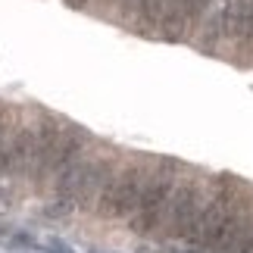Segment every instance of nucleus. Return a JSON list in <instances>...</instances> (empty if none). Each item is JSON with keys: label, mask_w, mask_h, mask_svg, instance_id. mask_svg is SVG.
<instances>
[{"label": "nucleus", "mask_w": 253, "mask_h": 253, "mask_svg": "<svg viewBox=\"0 0 253 253\" xmlns=\"http://www.w3.org/2000/svg\"><path fill=\"white\" fill-rule=\"evenodd\" d=\"M113 181V163L110 160H79L69 169L56 175V194L63 200H72L75 207H94Z\"/></svg>", "instance_id": "1"}, {"label": "nucleus", "mask_w": 253, "mask_h": 253, "mask_svg": "<svg viewBox=\"0 0 253 253\" xmlns=\"http://www.w3.org/2000/svg\"><path fill=\"white\" fill-rule=\"evenodd\" d=\"M238 200H241V184L235 178H228V175L219 178L216 191H212V197H207L197 225H194L191 238H188L191 244H197L200 250H212V247H216V241H219L222 231H225L231 212H235V207H238Z\"/></svg>", "instance_id": "2"}, {"label": "nucleus", "mask_w": 253, "mask_h": 253, "mask_svg": "<svg viewBox=\"0 0 253 253\" xmlns=\"http://www.w3.org/2000/svg\"><path fill=\"white\" fill-rule=\"evenodd\" d=\"M172 191H175V166L172 163H160L157 169H150L144 194H141V203H138V210H134V216L128 219L134 235H153V231L160 228Z\"/></svg>", "instance_id": "3"}, {"label": "nucleus", "mask_w": 253, "mask_h": 253, "mask_svg": "<svg viewBox=\"0 0 253 253\" xmlns=\"http://www.w3.org/2000/svg\"><path fill=\"white\" fill-rule=\"evenodd\" d=\"M147 175H150V169H144L141 163H131L119 175H113V181L106 184V191L97 200V212L103 219H131L141 203Z\"/></svg>", "instance_id": "4"}, {"label": "nucleus", "mask_w": 253, "mask_h": 253, "mask_svg": "<svg viewBox=\"0 0 253 253\" xmlns=\"http://www.w3.org/2000/svg\"><path fill=\"white\" fill-rule=\"evenodd\" d=\"M203 203H207V197H203L200 181L175 184V191L169 197V207H166V216L160 222V228L166 231V238H191V231L200 219Z\"/></svg>", "instance_id": "5"}, {"label": "nucleus", "mask_w": 253, "mask_h": 253, "mask_svg": "<svg viewBox=\"0 0 253 253\" xmlns=\"http://www.w3.org/2000/svg\"><path fill=\"white\" fill-rule=\"evenodd\" d=\"M63 141H66V125L53 116H44V122L38 125V160L32 172L35 184H47L50 178H56L63 160Z\"/></svg>", "instance_id": "6"}, {"label": "nucleus", "mask_w": 253, "mask_h": 253, "mask_svg": "<svg viewBox=\"0 0 253 253\" xmlns=\"http://www.w3.org/2000/svg\"><path fill=\"white\" fill-rule=\"evenodd\" d=\"M250 238H253V200L247 197V194H241L238 207H235V212H231L225 231L219 235L212 253H241L247 247Z\"/></svg>", "instance_id": "7"}, {"label": "nucleus", "mask_w": 253, "mask_h": 253, "mask_svg": "<svg viewBox=\"0 0 253 253\" xmlns=\"http://www.w3.org/2000/svg\"><path fill=\"white\" fill-rule=\"evenodd\" d=\"M9 157H13V175H28L35 172V160H38V128L32 125H19L9 138Z\"/></svg>", "instance_id": "8"}, {"label": "nucleus", "mask_w": 253, "mask_h": 253, "mask_svg": "<svg viewBox=\"0 0 253 253\" xmlns=\"http://www.w3.org/2000/svg\"><path fill=\"white\" fill-rule=\"evenodd\" d=\"M247 22V0H228L222 9V32L228 38H241Z\"/></svg>", "instance_id": "9"}, {"label": "nucleus", "mask_w": 253, "mask_h": 253, "mask_svg": "<svg viewBox=\"0 0 253 253\" xmlns=\"http://www.w3.org/2000/svg\"><path fill=\"white\" fill-rule=\"evenodd\" d=\"M9 110L0 106V175H6L13 169V157H9Z\"/></svg>", "instance_id": "10"}, {"label": "nucleus", "mask_w": 253, "mask_h": 253, "mask_svg": "<svg viewBox=\"0 0 253 253\" xmlns=\"http://www.w3.org/2000/svg\"><path fill=\"white\" fill-rule=\"evenodd\" d=\"M172 0H141V9H144V25H157L163 16H166Z\"/></svg>", "instance_id": "11"}, {"label": "nucleus", "mask_w": 253, "mask_h": 253, "mask_svg": "<svg viewBox=\"0 0 253 253\" xmlns=\"http://www.w3.org/2000/svg\"><path fill=\"white\" fill-rule=\"evenodd\" d=\"M210 3L212 0H188V28L200 22V16L210 9Z\"/></svg>", "instance_id": "12"}, {"label": "nucleus", "mask_w": 253, "mask_h": 253, "mask_svg": "<svg viewBox=\"0 0 253 253\" xmlns=\"http://www.w3.org/2000/svg\"><path fill=\"white\" fill-rule=\"evenodd\" d=\"M244 38H253V0H247V22H244Z\"/></svg>", "instance_id": "13"}, {"label": "nucleus", "mask_w": 253, "mask_h": 253, "mask_svg": "<svg viewBox=\"0 0 253 253\" xmlns=\"http://www.w3.org/2000/svg\"><path fill=\"white\" fill-rule=\"evenodd\" d=\"M47 247H50V253H72L69 247L63 244V241H50V244H47Z\"/></svg>", "instance_id": "14"}, {"label": "nucleus", "mask_w": 253, "mask_h": 253, "mask_svg": "<svg viewBox=\"0 0 253 253\" xmlns=\"http://www.w3.org/2000/svg\"><path fill=\"white\" fill-rule=\"evenodd\" d=\"M84 3H87V0H66V6H69V9H84Z\"/></svg>", "instance_id": "15"}, {"label": "nucleus", "mask_w": 253, "mask_h": 253, "mask_svg": "<svg viewBox=\"0 0 253 253\" xmlns=\"http://www.w3.org/2000/svg\"><path fill=\"white\" fill-rule=\"evenodd\" d=\"M138 3H141V0H122V9H125V13H131Z\"/></svg>", "instance_id": "16"}, {"label": "nucleus", "mask_w": 253, "mask_h": 253, "mask_svg": "<svg viewBox=\"0 0 253 253\" xmlns=\"http://www.w3.org/2000/svg\"><path fill=\"white\" fill-rule=\"evenodd\" d=\"M241 253H253V238L247 241V247H244V250H241Z\"/></svg>", "instance_id": "17"}, {"label": "nucleus", "mask_w": 253, "mask_h": 253, "mask_svg": "<svg viewBox=\"0 0 253 253\" xmlns=\"http://www.w3.org/2000/svg\"><path fill=\"white\" fill-rule=\"evenodd\" d=\"M184 253H203V250L200 247H191V250H184Z\"/></svg>", "instance_id": "18"}]
</instances>
